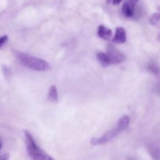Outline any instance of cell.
<instances>
[{
	"instance_id": "6da1fadb",
	"label": "cell",
	"mask_w": 160,
	"mask_h": 160,
	"mask_svg": "<svg viewBox=\"0 0 160 160\" xmlns=\"http://www.w3.org/2000/svg\"><path fill=\"white\" fill-rule=\"evenodd\" d=\"M26 142L27 152L31 160H55L50 155L42 150L36 144L32 134L27 130L23 131Z\"/></svg>"
},
{
	"instance_id": "7a4b0ae2",
	"label": "cell",
	"mask_w": 160,
	"mask_h": 160,
	"mask_svg": "<svg viewBox=\"0 0 160 160\" xmlns=\"http://www.w3.org/2000/svg\"><path fill=\"white\" fill-rule=\"evenodd\" d=\"M17 59L20 63L30 70L35 71H46L51 69V66L45 60L23 52H17Z\"/></svg>"
},
{
	"instance_id": "3957f363",
	"label": "cell",
	"mask_w": 160,
	"mask_h": 160,
	"mask_svg": "<svg viewBox=\"0 0 160 160\" xmlns=\"http://www.w3.org/2000/svg\"><path fill=\"white\" fill-rule=\"evenodd\" d=\"M123 131L120 127L117 126V128H115L114 129L110 130L108 132H106V134H104L103 135H102L99 138H94L91 140V143L93 145H104V144L108 143L109 142L112 141V139L115 138L116 137H117V135L120 134V133Z\"/></svg>"
},
{
	"instance_id": "277c9868",
	"label": "cell",
	"mask_w": 160,
	"mask_h": 160,
	"mask_svg": "<svg viewBox=\"0 0 160 160\" xmlns=\"http://www.w3.org/2000/svg\"><path fill=\"white\" fill-rule=\"evenodd\" d=\"M111 64H119L125 59L124 55L117 49L113 45L109 44L107 47V53Z\"/></svg>"
},
{
	"instance_id": "5b68a950",
	"label": "cell",
	"mask_w": 160,
	"mask_h": 160,
	"mask_svg": "<svg viewBox=\"0 0 160 160\" xmlns=\"http://www.w3.org/2000/svg\"><path fill=\"white\" fill-rule=\"evenodd\" d=\"M127 41V33L124 28H117L116 30L115 36L112 38V42L114 43L123 44L125 43Z\"/></svg>"
},
{
	"instance_id": "8992f818",
	"label": "cell",
	"mask_w": 160,
	"mask_h": 160,
	"mask_svg": "<svg viewBox=\"0 0 160 160\" xmlns=\"http://www.w3.org/2000/svg\"><path fill=\"white\" fill-rule=\"evenodd\" d=\"M98 35L104 40H110L112 38V31L104 25H100L98 29Z\"/></svg>"
},
{
	"instance_id": "52a82bcc",
	"label": "cell",
	"mask_w": 160,
	"mask_h": 160,
	"mask_svg": "<svg viewBox=\"0 0 160 160\" xmlns=\"http://www.w3.org/2000/svg\"><path fill=\"white\" fill-rule=\"evenodd\" d=\"M96 56H97V59H98V62H100V64H101L103 67H108V66L111 65L109 58L106 53L98 52V53H97Z\"/></svg>"
},
{
	"instance_id": "ba28073f",
	"label": "cell",
	"mask_w": 160,
	"mask_h": 160,
	"mask_svg": "<svg viewBox=\"0 0 160 160\" xmlns=\"http://www.w3.org/2000/svg\"><path fill=\"white\" fill-rule=\"evenodd\" d=\"M122 12H123V14L125 17L130 18V17H133L134 16L135 9L131 7L127 2H125L124 4L122 6Z\"/></svg>"
},
{
	"instance_id": "9c48e42d",
	"label": "cell",
	"mask_w": 160,
	"mask_h": 160,
	"mask_svg": "<svg viewBox=\"0 0 160 160\" xmlns=\"http://www.w3.org/2000/svg\"><path fill=\"white\" fill-rule=\"evenodd\" d=\"M48 99L52 102H57L59 97H58V92L57 88L55 85H52L50 87L49 91H48Z\"/></svg>"
},
{
	"instance_id": "30bf717a",
	"label": "cell",
	"mask_w": 160,
	"mask_h": 160,
	"mask_svg": "<svg viewBox=\"0 0 160 160\" xmlns=\"http://www.w3.org/2000/svg\"><path fill=\"white\" fill-rule=\"evenodd\" d=\"M160 21V12H154L149 17V23L152 25H156Z\"/></svg>"
},
{
	"instance_id": "8fae6325",
	"label": "cell",
	"mask_w": 160,
	"mask_h": 160,
	"mask_svg": "<svg viewBox=\"0 0 160 160\" xmlns=\"http://www.w3.org/2000/svg\"><path fill=\"white\" fill-rule=\"evenodd\" d=\"M148 70L155 75L159 74V67H158L156 63H154V62H150V63L148 64Z\"/></svg>"
},
{
	"instance_id": "7c38bea8",
	"label": "cell",
	"mask_w": 160,
	"mask_h": 160,
	"mask_svg": "<svg viewBox=\"0 0 160 160\" xmlns=\"http://www.w3.org/2000/svg\"><path fill=\"white\" fill-rule=\"evenodd\" d=\"M2 71H3V73H4V75L6 77V78H7L8 76L10 77L11 74H12V72H11L10 69H9V67H6V66H3Z\"/></svg>"
},
{
	"instance_id": "4fadbf2b",
	"label": "cell",
	"mask_w": 160,
	"mask_h": 160,
	"mask_svg": "<svg viewBox=\"0 0 160 160\" xmlns=\"http://www.w3.org/2000/svg\"><path fill=\"white\" fill-rule=\"evenodd\" d=\"M8 39H9V38H8L7 35H4L0 37V48H1L2 47L6 42H7Z\"/></svg>"
},
{
	"instance_id": "5bb4252c",
	"label": "cell",
	"mask_w": 160,
	"mask_h": 160,
	"mask_svg": "<svg viewBox=\"0 0 160 160\" xmlns=\"http://www.w3.org/2000/svg\"><path fill=\"white\" fill-rule=\"evenodd\" d=\"M139 1H140V0H128V1H127V2H128V4L131 6V7H133L135 9L136 5L138 4V2Z\"/></svg>"
},
{
	"instance_id": "9a60e30c",
	"label": "cell",
	"mask_w": 160,
	"mask_h": 160,
	"mask_svg": "<svg viewBox=\"0 0 160 160\" xmlns=\"http://www.w3.org/2000/svg\"><path fill=\"white\" fill-rule=\"evenodd\" d=\"M0 160H9V154H4L0 157Z\"/></svg>"
},
{
	"instance_id": "2e32d148",
	"label": "cell",
	"mask_w": 160,
	"mask_h": 160,
	"mask_svg": "<svg viewBox=\"0 0 160 160\" xmlns=\"http://www.w3.org/2000/svg\"><path fill=\"white\" fill-rule=\"evenodd\" d=\"M123 1V0H112V5H114V6H117V5L120 4V2Z\"/></svg>"
},
{
	"instance_id": "e0dca14e",
	"label": "cell",
	"mask_w": 160,
	"mask_h": 160,
	"mask_svg": "<svg viewBox=\"0 0 160 160\" xmlns=\"http://www.w3.org/2000/svg\"><path fill=\"white\" fill-rule=\"evenodd\" d=\"M156 90H157L158 94H159L160 95V84H159L157 85V87H156Z\"/></svg>"
},
{
	"instance_id": "ac0fdd59",
	"label": "cell",
	"mask_w": 160,
	"mask_h": 160,
	"mask_svg": "<svg viewBox=\"0 0 160 160\" xmlns=\"http://www.w3.org/2000/svg\"><path fill=\"white\" fill-rule=\"evenodd\" d=\"M2 141L0 140V149L2 148Z\"/></svg>"
},
{
	"instance_id": "d6986e66",
	"label": "cell",
	"mask_w": 160,
	"mask_h": 160,
	"mask_svg": "<svg viewBox=\"0 0 160 160\" xmlns=\"http://www.w3.org/2000/svg\"><path fill=\"white\" fill-rule=\"evenodd\" d=\"M110 1H111V0H107L108 2H110Z\"/></svg>"
},
{
	"instance_id": "ffe728a7",
	"label": "cell",
	"mask_w": 160,
	"mask_h": 160,
	"mask_svg": "<svg viewBox=\"0 0 160 160\" xmlns=\"http://www.w3.org/2000/svg\"><path fill=\"white\" fill-rule=\"evenodd\" d=\"M159 10H160V7H159Z\"/></svg>"
}]
</instances>
